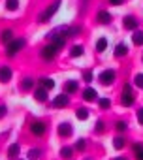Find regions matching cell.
Segmentation results:
<instances>
[{
    "mask_svg": "<svg viewBox=\"0 0 143 160\" xmlns=\"http://www.w3.org/2000/svg\"><path fill=\"white\" fill-rule=\"evenodd\" d=\"M58 6H60V0H55V2H53V4H51V6H49L42 15H40V23H47V21L55 15V12L58 10Z\"/></svg>",
    "mask_w": 143,
    "mask_h": 160,
    "instance_id": "cell-1",
    "label": "cell"
},
{
    "mask_svg": "<svg viewBox=\"0 0 143 160\" xmlns=\"http://www.w3.org/2000/svg\"><path fill=\"white\" fill-rule=\"evenodd\" d=\"M23 47H25V40H23V38L13 40V42H10V45H8V55H10V57H13V55H15V53H19Z\"/></svg>",
    "mask_w": 143,
    "mask_h": 160,
    "instance_id": "cell-2",
    "label": "cell"
},
{
    "mask_svg": "<svg viewBox=\"0 0 143 160\" xmlns=\"http://www.w3.org/2000/svg\"><path fill=\"white\" fill-rule=\"evenodd\" d=\"M57 51H58V49H57L53 43H49V45H45V47L42 49V58H43V60H53L55 55H57Z\"/></svg>",
    "mask_w": 143,
    "mask_h": 160,
    "instance_id": "cell-3",
    "label": "cell"
},
{
    "mask_svg": "<svg viewBox=\"0 0 143 160\" xmlns=\"http://www.w3.org/2000/svg\"><path fill=\"white\" fill-rule=\"evenodd\" d=\"M134 104V94H132V87L130 85H124L122 89V106H132Z\"/></svg>",
    "mask_w": 143,
    "mask_h": 160,
    "instance_id": "cell-4",
    "label": "cell"
},
{
    "mask_svg": "<svg viewBox=\"0 0 143 160\" xmlns=\"http://www.w3.org/2000/svg\"><path fill=\"white\" fill-rule=\"evenodd\" d=\"M115 81V72L113 70H104L100 73V83L102 85H111Z\"/></svg>",
    "mask_w": 143,
    "mask_h": 160,
    "instance_id": "cell-5",
    "label": "cell"
},
{
    "mask_svg": "<svg viewBox=\"0 0 143 160\" xmlns=\"http://www.w3.org/2000/svg\"><path fill=\"white\" fill-rule=\"evenodd\" d=\"M10 79H12V68L2 66L0 68V83H8Z\"/></svg>",
    "mask_w": 143,
    "mask_h": 160,
    "instance_id": "cell-6",
    "label": "cell"
},
{
    "mask_svg": "<svg viewBox=\"0 0 143 160\" xmlns=\"http://www.w3.org/2000/svg\"><path fill=\"white\" fill-rule=\"evenodd\" d=\"M68 104H70V98H68L66 94H58V96L53 100V106H55V108H66Z\"/></svg>",
    "mask_w": 143,
    "mask_h": 160,
    "instance_id": "cell-7",
    "label": "cell"
},
{
    "mask_svg": "<svg viewBox=\"0 0 143 160\" xmlns=\"http://www.w3.org/2000/svg\"><path fill=\"white\" fill-rule=\"evenodd\" d=\"M30 132H32L34 136H42V134L45 132V124H43V122H40V121H36V122H32V124H30Z\"/></svg>",
    "mask_w": 143,
    "mask_h": 160,
    "instance_id": "cell-8",
    "label": "cell"
},
{
    "mask_svg": "<svg viewBox=\"0 0 143 160\" xmlns=\"http://www.w3.org/2000/svg\"><path fill=\"white\" fill-rule=\"evenodd\" d=\"M122 25H124V28H128V30H136V28H137V19L132 17V15H128V17H124Z\"/></svg>",
    "mask_w": 143,
    "mask_h": 160,
    "instance_id": "cell-9",
    "label": "cell"
},
{
    "mask_svg": "<svg viewBox=\"0 0 143 160\" xmlns=\"http://www.w3.org/2000/svg\"><path fill=\"white\" fill-rule=\"evenodd\" d=\"M96 96H98V94H96V91H94L92 87H87V89L83 91V98H85L87 102H94Z\"/></svg>",
    "mask_w": 143,
    "mask_h": 160,
    "instance_id": "cell-10",
    "label": "cell"
},
{
    "mask_svg": "<svg viewBox=\"0 0 143 160\" xmlns=\"http://www.w3.org/2000/svg\"><path fill=\"white\" fill-rule=\"evenodd\" d=\"M58 134H60L62 138L72 136V124H70V122H62V124L58 126Z\"/></svg>",
    "mask_w": 143,
    "mask_h": 160,
    "instance_id": "cell-11",
    "label": "cell"
},
{
    "mask_svg": "<svg viewBox=\"0 0 143 160\" xmlns=\"http://www.w3.org/2000/svg\"><path fill=\"white\" fill-rule=\"evenodd\" d=\"M34 98H36L38 102H45V100H47V89H43V87H42V89H36V91H34Z\"/></svg>",
    "mask_w": 143,
    "mask_h": 160,
    "instance_id": "cell-12",
    "label": "cell"
},
{
    "mask_svg": "<svg viewBox=\"0 0 143 160\" xmlns=\"http://www.w3.org/2000/svg\"><path fill=\"white\" fill-rule=\"evenodd\" d=\"M40 83H42V87L47 89V91H51V89L55 87V81H53V79H49V77H42V79H40Z\"/></svg>",
    "mask_w": 143,
    "mask_h": 160,
    "instance_id": "cell-13",
    "label": "cell"
},
{
    "mask_svg": "<svg viewBox=\"0 0 143 160\" xmlns=\"http://www.w3.org/2000/svg\"><path fill=\"white\" fill-rule=\"evenodd\" d=\"M98 21H100L102 25L111 23V13H107V12H100V13H98Z\"/></svg>",
    "mask_w": 143,
    "mask_h": 160,
    "instance_id": "cell-14",
    "label": "cell"
},
{
    "mask_svg": "<svg viewBox=\"0 0 143 160\" xmlns=\"http://www.w3.org/2000/svg\"><path fill=\"white\" fill-rule=\"evenodd\" d=\"M128 53V47H126V43H119L117 47H115V57H124Z\"/></svg>",
    "mask_w": 143,
    "mask_h": 160,
    "instance_id": "cell-15",
    "label": "cell"
},
{
    "mask_svg": "<svg viewBox=\"0 0 143 160\" xmlns=\"http://www.w3.org/2000/svg\"><path fill=\"white\" fill-rule=\"evenodd\" d=\"M12 36H13V32L10 28H6V30H2V34H0V40H2L4 43H10L12 42Z\"/></svg>",
    "mask_w": 143,
    "mask_h": 160,
    "instance_id": "cell-16",
    "label": "cell"
},
{
    "mask_svg": "<svg viewBox=\"0 0 143 160\" xmlns=\"http://www.w3.org/2000/svg\"><path fill=\"white\" fill-rule=\"evenodd\" d=\"M134 152H136V160H143V145L141 143L134 145Z\"/></svg>",
    "mask_w": 143,
    "mask_h": 160,
    "instance_id": "cell-17",
    "label": "cell"
},
{
    "mask_svg": "<svg viewBox=\"0 0 143 160\" xmlns=\"http://www.w3.org/2000/svg\"><path fill=\"white\" fill-rule=\"evenodd\" d=\"M106 47H107V40H106V38H100L98 43H96V51H98V53H104Z\"/></svg>",
    "mask_w": 143,
    "mask_h": 160,
    "instance_id": "cell-18",
    "label": "cell"
},
{
    "mask_svg": "<svg viewBox=\"0 0 143 160\" xmlns=\"http://www.w3.org/2000/svg\"><path fill=\"white\" fill-rule=\"evenodd\" d=\"M76 117H77L79 121H85V119H89V111H87L85 108H79V109L76 111Z\"/></svg>",
    "mask_w": 143,
    "mask_h": 160,
    "instance_id": "cell-19",
    "label": "cell"
},
{
    "mask_svg": "<svg viewBox=\"0 0 143 160\" xmlns=\"http://www.w3.org/2000/svg\"><path fill=\"white\" fill-rule=\"evenodd\" d=\"M17 154H19V143H13V145L8 149V156H10V158H15Z\"/></svg>",
    "mask_w": 143,
    "mask_h": 160,
    "instance_id": "cell-20",
    "label": "cell"
},
{
    "mask_svg": "<svg viewBox=\"0 0 143 160\" xmlns=\"http://www.w3.org/2000/svg\"><path fill=\"white\" fill-rule=\"evenodd\" d=\"M6 8H8L10 12H15V10L19 8V0H6Z\"/></svg>",
    "mask_w": 143,
    "mask_h": 160,
    "instance_id": "cell-21",
    "label": "cell"
},
{
    "mask_svg": "<svg viewBox=\"0 0 143 160\" xmlns=\"http://www.w3.org/2000/svg\"><path fill=\"white\" fill-rule=\"evenodd\" d=\"M77 87H79V85H77V81H68L64 89H66V92H76V91H77Z\"/></svg>",
    "mask_w": 143,
    "mask_h": 160,
    "instance_id": "cell-22",
    "label": "cell"
},
{
    "mask_svg": "<svg viewBox=\"0 0 143 160\" xmlns=\"http://www.w3.org/2000/svg\"><path fill=\"white\" fill-rule=\"evenodd\" d=\"M132 42H134L136 45H143V32H134Z\"/></svg>",
    "mask_w": 143,
    "mask_h": 160,
    "instance_id": "cell-23",
    "label": "cell"
},
{
    "mask_svg": "<svg viewBox=\"0 0 143 160\" xmlns=\"http://www.w3.org/2000/svg\"><path fill=\"white\" fill-rule=\"evenodd\" d=\"M70 55L72 57H81L83 55V47L81 45H74V47H72V51H70Z\"/></svg>",
    "mask_w": 143,
    "mask_h": 160,
    "instance_id": "cell-24",
    "label": "cell"
},
{
    "mask_svg": "<svg viewBox=\"0 0 143 160\" xmlns=\"http://www.w3.org/2000/svg\"><path fill=\"white\" fill-rule=\"evenodd\" d=\"M32 87H34V81H32L30 77H25V81H23V89H25V91H30Z\"/></svg>",
    "mask_w": 143,
    "mask_h": 160,
    "instance_id": "cell-25",
    "label": "cell"
},
{
    "mask_svg": "<svg viewBox=\"0 0 143 160\" xmlns=\"http://www.w3.org/2000/svg\"><path fill=\"white\" fill-rule=\"evenodd\" d=\"M113 147L115 149H122L124 147V138H115L113 139Z\"/></svg>",
    "mask_w": 143,
    "mask_h": 160,
    "instance_id": "cell-26",
    "label": "cell"
},
{
    "mask_svg": "<svg viewBox=\"0 0 143 160\" xmlns=\"http://www.w3.org/2000/svg\"><path fill=\"white\" fill-rule=\"evenodd\" d=\"M134 83H136V87L143 89V73H137V75L134 77Z\"/></svg>",
    "mask_w": 143,
    "mask_h": 160,
    "instance_id": "cell-27",
    "label": "cell"
},
{
    "mask_svg": "<svg viewBox=\"0 0 143 160\" xmlns=\"http://www.w3.org/2000/svg\"><path fill=\"white\" fill-rule=\"evenodd\" d=\"M60 156H62V158H70V156H72V149H70V147H62V149H60Z\"/></svg>",
    "mask_w": 143,
    "mask_h": 160,
    "instance_id": "cell-28",
    "label": "cell"
},
{
    "mask_svg": "<svg viewBox=\"0 0 143 160\" xmlns=\"http://www.w3.org/2000/svg\"><path fill=\"white\" fill-rule=\"evenodd\" d=\"M28 158H30V160L40 158V149H30V151H28Z\"/></svg>",
    "mask_w": 143,
    "mask_h": 160,
    "instance_id": "cell-29",
    "label": "cell"
},
{
    "mask_svg": "<svg viewBox=\"0 0 143 160\" xmlns=\"http://www.w3.org/2000/svg\"><path fill=\"white\" fill-rule=\"evenodd\" d=\"M109 106H111V100L109 98H100V108L102 109H107Z\"/></svg>",
    "mask_w": 143,
    "mask_h": 160,
    "instance_id": "cell-30",
    "label": "cell"
},
{
    "mask_svg": "<svg viewBox=\"0 0 143 160\" xmlns=\"http://www.w3.org/2000/svg\"><path fill=\"white\" fill-rule=\"evenodd\" d=\"M126 128H128V124H126V122H122V121H119V122H117V130H119V132H124Z\"/></svg>",
    "mask_w": 143,
    "mask_h": 160,
    "instance_id": "cell-31",
    "label": "cell"
},
{
    "mask_svg": "<svg viewBox=\"0 0 143 160\" xmlns=\"http://www.w3.org/2000/svg\"><path fill=\"white\" fill-rule=\"evenodd\" d=\"M76 149H77V151H83V149H85V139H77Z\"/></svg>",
    "mask_w": 143,
    "mask_h": 160,
    "instance_id": "cell-32",
    "label": "cell"
},
{
    "mask_svg": "<svg viewBox=\"0 0 143 160\" xmlns=\"http://www.w3.org/2000/svg\"><path fill=\"white\" fill-rule=\"evenodd\" d=\"M83 79H85V81H87V83H91V81H92V73H91V72H85V75H83Z\"/></svg>",
    "mask_w": 143,
    "mask_h": 160,
    "instance_id": "cell-33",
    "label": "cell"
},
{
    "mask_svg": "<svg viewBox=\"0 0 143 160\" xmlns=\"http://www.w3.org/2000/svg\"><path fill=\"white\" fill-rule=\"evenodd\" d=\"M79 32H81V28H77V27L70 28V36H76V34H79Z\"/></svg>",
    "mask_w": 143,
    "mask_h": 160,
    "instance_id": "cell-34",
    "label": "cell"
},
{
    "mask_svg": "<svg viewBox=\"0 0 143 160\" xmlns=\"http://www.w3.org/2000/svg\"><path fill=\"white\" fill-rule=\"evenodd\" d=\"M96 130H98V132H104V122H102V121L96 122Z\"/></svg>",
    "mask_w": 143,
    "mask_h": 160,
    "instance_id": "cell-35",
    "label": "cell"
},
{
    "mask_svg": "<svg viewBox=\"0 0 143 160\" xmlns=\"http://www.w3.org/2000/svg\"><path fill=\"white\" fill-rule=\"evenodd\" d=\"M137 121H139V124H143V109L137 111Z\"/></svg>",
    "mask_w": 143,
    "mask_h": 160,
    "instance_id": "cell-36",
    "label": "cell"
},
{
    "mask_svg": "<svg viewBox=\"0 0 143 160\" xmlns=\"http://www.w3.org/2000/svg\"><path fill=\"white\" fill-rule=\"evenodd\" d=\"M6 111H8V109H6V106H0V119L6 115Z\"/></svg>",
    "mask_w": 143,
    "mask_h": 160,
    "instance_id": "cell-37",
    "label": "cell"
},
{
    "mask_svg": "<svg viewBox=\"0 0 143 160\" xmlns=\"http://www.w3.org/2000/svg\"><path fill=\"white\" fill-rule=\"evenodd\" d=\"M109 2H111V4H115V6H119L121 2H124V0H109Z\"/></svg>",
    "mask_w": 143,
    "mask_h": 160,
    "instance_id": "cell-38",
    "label": "cell"
},
{
    "mask_svg": "<svg viewBox=\"0 0 143 160\" xmlns=\"http://www.w3.org/2000/svg\"><path fill=\"white\" fill-rule=\"evenodd\" d=\"M115 160H126V158H124V156H119V158H115Z\"/></svg>",
    "mask_w": 143,
    "mask_h": 160,
    "instance_id": "cell-39",
    "label": "cell"
}]
</instances>
